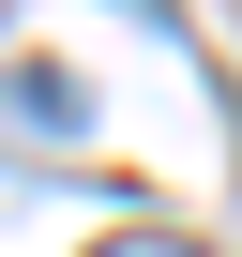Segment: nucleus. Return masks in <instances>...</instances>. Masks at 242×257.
<instances>
[{
    "label": "nucleus",
    "mask_w": 242,
    "mask_h": 257,
    "mask_svg": "<svg viewBox=\"0 0 242 257\" xmlns=\"http://www.w3.org/2000/svg\"><path fill=\"white\" fill-rule=\"evenodd\" d=\"M106 257H182V242H106Z\"/></svg>",
    "instance_id": "obj_1"
}]
</instances>
